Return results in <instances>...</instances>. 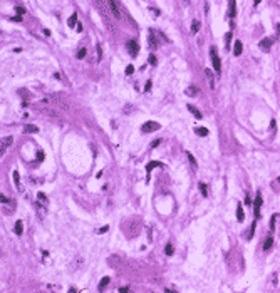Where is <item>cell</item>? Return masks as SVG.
Returning <instances> with one entry per match:
<instances>
[{
    "mask_svg": "<svg viewBox=\"0 0 280 293\" xmlns=\"http://www.w3.org/2000/svg\"><path fill=\"white\" fill-rule=\"evenodd\" d=\"M76 27H77V32H82V24H77Z\"/></svg>",
    "mask_w": 280,
    "mask_h": 293,
    "instance_id": "681fc988",
    "label": "cell"
},
{
    "mask_svg": "<svg viewBox=\"0 0 280 293\" xmlns=\"http://www.w3.org/2000/svg\"><path fill=\"white\" fill-rule=\"evenodd\" d=\"M37 131H39V127H37V126H34V124H27V126L24 127V133H25V134L37 133Z\"/></svg>",
    "mask_w": 280,
    "mask_h": 293,
    "instance_id": "44dd1931",
    "label": "cell"
},
{
    "mask_svg": "<svg viewBox=\"0 0 280 293\" xmlns=\"http://www.w3.org/2000/svg\"><path fill=\"white\" fill-rule=\"evenodd\" d=\"M13 181H15L17 188H19L20 191H22V186H20V174H19V171H13Z\"/></svg>",
    "mask_w": 280,
    "mask_h": 293,
    "instance_id": "4316f807",
    "label": "cell"
},
{
    "mask_svg": "<svg viewBox=\"0 0 280 293\" xmlns=\"http://www.w3.org/2000/svg\"><path fill=\"white\" fill-rule=\"evenodd\" d=\"M107 263L111 265V268L119 270V268H123V265H124V258L119 256V255H111V256L107 258Z\"/></svg>",
    "mask_w": 280,
    "mask_h": 293,
    "instance_id": "52a82bcc",
    "label": "cell"
},
{
    "mask_svg": "<svg viewBox=\"0 0 280 293\" xmlns=\"http://www.w3.org/2000/svg\"><path fill=\"white\" fill-rule=\"evenodd\" d=\"M279 216H280V214H279Z\"/></svg>",
    "mask_w": 280,
    "mask_h": 293,
    "instance_id": "db71d44e",
    "label": "cell"
},
{
    "mask_svg": "<svg viewBox=\"0 0 280 293\" xmlns=\"http://www.w3.org/2000/svg\"><path fill=\"white\" fill-rule=\"evenodd\" d=\"M151 86H153V84H151V80H148L146 86H144V92H149V91H151Z\"/></svg>",
    "mask_w": 280,
    "mask_h": 293,
    "instance_id": "b9f144b4",
    "label": "cell"
},
{
    "mask_svg": "<svg viewBox=\"0 0 280 293\" xmlns=\"http://www.w3.org/2000/svg\"><path fill=\"white\" fill-rule=\"evenodd\" d=\"M107 5H109V10H111V13H113V17H116V19L126 17V12H124L123 5H121L118 0H107Z\"/></svg>",
    "mask_w": 280,
    "mask_h": 293,
    "instance_id": "7a4b0ae2",
    "label": "cell"
},
{
    "mask_svg": "<svg viewBox=\"0 0 280 293\" xmlns=\"http://www.w3.org/2000/svg\"><path fill=\"white\" fill-rule=\"evenodd\" d=\"M156 62H158V60H156V57H154L153 54H151V55H149V64H151V66H156Z\"/></svg>",
    "mask_w": 280,
    "mask_h": 293,
    "instance_id": "60d3db41",
    "label": "cell"
},
{
    "mask_svg": "<svg viewBox=\"0 0 280 293\" xmlns=\"http://www.w3.org/2000/svg\"><path fill=\"white\" fill-rule=\"evenodd\" d=\"M243 218H245V214H243V208H242V204L238 203V206H237V220L240 221H243Z\"/></svg>",
    "mask_w": 280,
    "mask_h": 293,
    "instance_id": "7402d4cb",
    "label": "cell"
},
{
    "mask_svg": "<svg viewBox=\"0 0 280 293\" xmlns=\"http://www.w3.org/2000/svg\"><path fill=\"white\" fill-rule=\"evenodd\" d=\"M12 142H13V137H12V136H7V137H4V139H2V144H0V151H2V154H4V151H5V149L10 146Z\"/></svg>",
    "mask_w": 280,
    "mask_h": 293,
    "instance_id": "7c38bea8",
    "label": "cell"
},
{
    "mask_svg": "<svg viewBox=\"0 0 280 293\" xmlns=\"http://www.w3.org/2000/svg\"><path fill=\"white\" fill-rule=\"evenodd\" d=\"M109 281H111V280H109V276H104V278H102V280H101V285H99V290H104V288H106V285H107V283H109Z\"/></svg>",
    "mask_w": 280,
    "mask_h": 293,
    "instance_id": "d6a6232c",
    "label": "cell"
},
{
    "mask_svg": "<svg viewBox=\"0 0 280 293\" xmlns=\"http://www.w3.org/2000/svg\"><path fill=\"white\" fill-rule=\"evenodd\" d=\"M37 161H44V153L42 151H37Z\"/></svg>",
    "mask_w": 280,
    "mask_h": 293,
    "instance_id": "7bdbcfd3",
    "label": "cell"
},
{
    "mask_svg": "<svg viewBox=\"0 0 280 293\" xmlns=\"http://www.w3.org/2000/svg\"><path fill=\"white\" fill-rule=\"evenodd\" d=\"M237 15V7H235V0H230V17Z\"/></svg>",
    "mask_w": 280,
    "mask_h": 293,
    "instance_id": "f1b7e54d",
    "label": "cell"
},
{
    "mask_svg": "<svg viewBox=\"0 0 280 293\" xmlns=\"http://www.w3.org/2000/svg\"><path fill=\"white\" fill-rule=\"evenodd\" d=\"M250 203H252V201H250V198H248V196H245V204H250Z\"/></svg>",
    "mask_w": 280,
    "mask_h": 293,
    "instance_id": "f907efd6",
    "label": "cell"
},
{
    "mask_svg": "<svg viewBox=\"0 0 280 293\" xmlns=\"http://www.w3.org/2000/svg\"><path fill=\"white\" fill-rule=\"evenodd\" d=\"M200 30V22L198 20H193V24H191V33H196Z\"/></svg>",
    "mask_w": 280,
    "mask_h": 293,
    "instance_id": "f546056e",
    "label": "cell"
},
{
    "mask_svg": "<svg viewBox=\"0 0 280 293\" xmlns=\"http://www.w3.org/2000/svg\"><path fill=\"white\" fill-rule=\"evenodd\" d=\"M185 94H186V96H190V97H196V96L200 94V89H198L196 86H190V87H186Z\"/></svg>",
    "mask_w": 280,
    "mask_h": 293,
    "instance_id": "4fadbf2b",
    "label": "cell"
},
{
    "mask_svg": "<svg viewBox=\"0 0 280 293\" xmlns=\"http://www.w3.org/2000/svg\"><path fill=\"white\" fill-rule=\"evenodd\" d=\"M37 200H39L37 203L44 204V206H47V203H49V201H47V196H46L44 193H37Z\"/></svg>",
    "mask_w": 280,
    "mask_h": 293,
    "instance_id": "cb8c5ba5",
    "label": "cell"
},
{
    "mask_svg": "<svg viewBox=\"0 0 280 293\" xmlns=\"http://www.w3.org/2000/svg\"><path fill=\"white\" fill-rule=\"evenodd\" d=\"M149 12H151V13H154V15H156V17H160V10H158V8H154V7H149Z\"/></svg>",
    "mask_w": 280,
    "mask_h": 293,
    "instance_id": "74e56055",
    "label": "cell"
},
{
    "mask_svg": "<svg viewBox=\"0 0 280 293\" xmlns=\"http://www.w3.org/2000/svg\"><path fill=\"white\" fill-rule=\"evenodd\" d=\"M186 156H188V159H190V163H191L193 169H196V167H198V164H196V159L193 158V154H191V153H186Z\"/></svg>",
    "mask_w": 280,
    "mask_h": 293,
    "instance_id": "4dcf8cb0",
    "label": "cell"
},
{
    "mask_svg": "<svg viewBox=\"0 0 280 293\" xmlns=\"http://www.w3.org/2000/svg\"><path fill=\"white\" fill-rule=\"evenodd\" d=\"M126 47H127V50H129V54H131L133 57L138 55V52H139V45H138V40L136 39H129L127 40V44H126Z\"/></svg>",
    "mask_w": 280,
    "mask_h": 293,
    "instance_id": "9c48e42d",
    "label": "cell"
},
{
    "mask_svg": "<svg viewBox=\"0 0 280 293\" xmlns=\"http://www.w3.org/2000/svg\"><path fill=\"white\" fill-rule=\"evenodd\" d=\"M253 206H255V218H260V208H262V194L260 191L257 193V198L253 201Z\"/></svg>",
    "mask_w": 280,
    "mask_h": 293,
    "instance_id": "8fae6325",
    "label": "cell"
},
{
    "mask_svg": "<svg viewBox=\"0 0 280 293\" xmlns=\"http://www.w3.org/2000/svg\"><path fill=\"white\" fill-rule=\"evenodd\" d=\"M230 39H232V32H228L225 35V42H227V47H230Z\"/></svg>",
    "mask_w": 280,
    "mask_h": 293,
    "instance_id": "ab89813d",
    "label": "cell"
},
{
    "mask_svg": "<svg viewBox=\"0 0 280 293\" xmlns=\"http://www.w3.org/2000/svg\"><path fill=\"white\" fill-rule=\"evenodd\" d=\"M158 35H160V33L156 32V30H149V32H148V45H149V49H151V50H156V49L160 47Z\"/></svg>",
    "mask_w": 280,
    "mask_h": 293,
    "instance_id": "8992f818",
    "label": "cell"
},
{
    "mask_svg": "<svg viewBox=\"0 0 280 293\" xmlns=\"http://www.w3.org/2000/svg\"><path fill=\"white\" fill-rule=\"evenodd\" d=\"M272 245H274V238H272V236H267V238H265V243H263V251H268V250L272 248Z\"/></svg>",
    "mask_w": 280,
    "mask_h": 293,
    "instance_id": "ffe728a7",
    "label": "cell"
},
{
    "mask_svg": "<svg viewBox=\"0 0 280 293\" xmlns=\"http://www.w3.org/2000/svg\"><path fill=\"white\" fill-rule=\"evenodd\" d=\"M19 96L24 99V102H29L30 100V97H32V94L29 92L27 89H19Z\"/></svg>",
    "mask_w": 280,
    "mask_h": 293,
    "instance_id": "2e32d148",
    "label": "cell"
},
{
    "mask_svg": "<svg viewBox=\"0 0 280 293\" xmlns=\"http://www.w3.org/2000/svg\"><path fill=\"white\" fill-rule=\"evenodd\" d=\"M279 181H280V178H279Z\"/></svg>",
    "mask_w": 280,
    "mask_h": 293,
    "instance_id": "f5cc1de1",
    "label": "cell"
},
{
    "mask_svg": "<svg viewBox=\"0 0 280 293\" xmlns=\"http://www.w3.org/2000/svg\"><path fill=\"white\" fill-rule=\"evenodd\" d=\"M158 144H161V139H156V141H153V142H151V147H156Z\"/></svg>",
    "mask_w": 280,
    "mask_h": 293,
    "instance_id": "f6af8a7d",
    "label": "cell"
},
{
    "mask_svg": "<svg viewBox=\"0 0 280 293\" xmlns=\"http://www.w3.org/2000/svg\"><path fill=\"white\" fill-rule=\"evenodd\" d=\"M22 226H24V223H22L20 220L17 221V223H15V233L19 234V236L22 234V231H24V228H22Z\"/></svg>",
    "mask_w": 280,
    "mask_h": 293,
    "instance_id": "484cf974",
    "label": "cell"
},
{
    "mask_svg": "<svg viewBox=\"0 0 280 293\" xmlns=\"http://www.w3.org/2000/svg\"><path fill=\"white\" fill-rule=\"evenodd\" d=\"M76 22H77V13L74 12L72 17L69 19V22H67V24H69V27H74V25H76Z\"/></svg>",
    "mask_w": 280,
    "mask_h": 293,
    "instance_id": "1f68e13d",
    "label": "cell"
},
{
    "mask_svg": "<svg viewBox=\"0 0 280 293\" xmlns=\"http://www.w3.org/2000/svg\"><path fill=\"white\" fill-rule=\"evenodd\" d=\"M158 129H161V126L158 124V122H154V121H148V122H144V124L141 126V131H143L144 134L154 133V131H158Z\"/></svg>",
    "mask_w": 280,
    "mask_h": 293,
    "instance_id": "ba28073f",
    "label": "cell"
},
{
    "mask_svg": "<svg viewBox=\"0 0 280 293\" xmlns=\"http://www.w3.org/2000/svg\"><path fill=\"white\" fill-rule=\"evenodd\" d=\"M107 230H109V226H102V228L99 230V233H106Z\"/></svg>",
    "mask_w": 280,
    "mask_h": 293,
    "instance_id": "c3c4849f",
    "label": "cell"
},
{
    "mask_svg": "<svg viewBox=\"0 0 280 293\" xmlns=\"http://www.w3.org/2000/svg\"><path fill=\"white\" fill-rule=\"evenodd\" d=\"M123 112H124V114H131V112H134V106H133V104H127V106H124Z\"/></svg>",
    "mask_w": 280,
    "mask_h": 293,
    "instance_id": "836d02e7",
    "label": "cell"
},
{
    "mask_svg": "<svg viewBox=\"0 0 280 293\" xmlns=\"http://www.w3.org/2000/svg\"><path fill=\"white\" fill-rule=\"evenodd\" d=\"M198 188H200L201 194H203V196L206 198V196H208V186H206V184H205V183H200V184H198Z\"/></svg>",
    "mask_w": 280,
    "mask_h": 293,
    "instance_id": "83f0119b",
    "label": "cell"
},
{
    "mask_svg": "<svg viewBox=\"0 0 280 293\" xmlns=\"http://www.w3.org/2000/svg\"><path fill=\"white\" fill-rule=\"evenodd\" d=\"M47 99H49V104H52L54 107H60V109H64V111L69 109V104L60 97V94H50Z\"/></svg>",
    "mask_w": 280,
    "mask_h": 293,
    "instance_id": "277c9868",
    "label": "cell"
},
{
    "mask_svg": "<svg viewBox=\"0 0 280 293\" xmlns=\"http://www.w3.org/2000/svg\"><path fill=\"white\" fill-rule=\"evenodd\" d=\"M205 74H206V77H208V84H210V89H215V75H213V72H211L210 69H205Z\"/></svg>",
    "mask_w": 280,
    "mask_h": 293,
    "instance_id": "5bb4252c",
    "label": "cell"
},
{
    "mask_svg": "<svg viewBox=\"0 0 280 293\" xmlns=\"http://www.w3.org/2000/svg\"><path fill=\"white\" fill-rule=\"evenodd\" d=\"M86 54H87L86 49H79V52H77V55H76V57H77V59H84V57H86Z\"/></svg>",
    "mask_w": 280,
    "mask_h": 293,
    "instance_id": "d590c367",
    "label": "cell"
},
{
    "mask_svg": "<svg viewBox=\"0 0 280 293\" xmlns=\"http://www.w3.org/2000/svg\"><path fill=\"white\" fill-rule=\"evenodd\" d=\"M186 107H188V111L193 114L196 119H201V117H203V114H201L200 111H198V107H196V106H191V104H190V106H186Z\"/></svg>",
    "mask_w": 280,
    "mask_h": 293,
    "instance_id": "9a60e30c",
    "label": "cell"
},
{
    "mask_svg": "<svg viewBox=\"0 0 280 293\" xmlns=\"http://www.w3.org/2000/svg\"><path fill=\"white\" fill-rule=\"evenodd\" d=\"M133 70H134V67H133V66H127V69H126V74H127V75H131V74H133Z\"/></svg>",
    "mask_w": 280,
    "mask_h": 293,
    "instance_id": "ee69618b",
    "label": "cell"
},
{
    "mask_svg": "<svg viewBox=\"0 0 280 293\" xmlns=\"http://www.w3.org/2000/svg\"><path fill=\"white\" fill-rule=\"evenodd\" d=\"M119 292H121V293H127V292H129V287H121Z\"/></svg>",
    "mask_w": 280,
    "mask_h": 293,
    "instance_id": "bcb514c9",
    "label": "cell"
},
{
    "mask_svg": "<svg viewBox=\"0 0 280 293\" xmlns=\"http://www.w3.org/2000/svg\"><path fill=\"white\" fill-rule=\"evenodd\" d=\"M35 208H37V213H39V218H44L47 214V206H44V204H40V203H37L35 204Z\"/></svg>",
    "mask_w": 280,
    "mask_h": 293,
    "instance_id": "d6986e66",
    "label": "cell"
},
{
    "mask_svg": "<svg viewBox=\"0 0 280 293\" xmlns=\"http://www.w3.org/2000/svg\"><path fill=\"white\" fill-rule=\"evenodd\" d=\"M210 57H211V64H213L215 72L220 75V72H221V60H220V57L216 55V49H215L213 45L210 47Z\"/></svg>",
    "mask_w": 280,
    "mask_h": 293,
    "instance_id": "5b68a950",
    "label": "cell"
},
{
    "mask_svg": "<svg viewBox=\"0 0 280 293\" xmlns=\"http://www.w3.org/2000/svg\"><path fill=\"white\" fill-rule=\"evenodd\" d=\"M242 50H243V44H242V40H237L233 45V54L238 57V55H242Z\"/></svg>",
    "mask_w": 280,
    "mask_h": 293,
    "instance_id": "e0dca14e",
    "label": "cell"
},
{
    "mask_svg": "<svg viewBox=\"0 0 280 293\" xmlns=\"http://www.w3.org/2000/svg\"><path fill=\"white\" fill-rule=\"evenodd\" d=\"M277 216H279V214H274L272 220H270V230H272V231L275 230V218H277Z\"/></svg>",
    "mask_w": 280,
    "mask_h": 293,
    "instance_id": "8d00e7d4",
    "label": "cell"
},
{
    "mask_svg": "<svg viewBox=\"0 0 280 293\" xmlns=\"http://www.w3.org/2000/svg\"><path fill=\"white\" fill-rule=\"evenodd\" d=\"M195 133L201 137H205V136H208V129L206 127H195Z\"/></svg>",
    "mask_w": 280,
    "mask_h": 293,
    "instance_id": "d4e9b609",
    "label": "cell"
},
{
    "mask_svg": "<svg viewBox=\"0 0 280 293\" xmlns=\"http://www.w3.org/2000/svg\"><path fill=\"white\" fill-rule=\"evenodd\" d=\"M15 13H19V15H24V13H25V8H24V7H17V8H15Z\"/></svg>",
    "mask_w": 280,
    "mask_h": 293,
    "instance_id": "f35d334b",
    "label": "cell"
},
{
    "mask_svg": "<svg viewBox=\"0 0 280 293\" xmlns=\"http://www.w3.org/2000/svg\"><path fill=\"white\" fill-rule=\"evenodd\" d=\"M35 109H37V112L44 114V116H47V117H52V119H60L59 112H57V111L54 109V106H52V107H47L46 104H42V102H39V104L35 106Z\"/></svg>",
    "mask_w": 280,
    "mask_h": 293,
    "instance_id": "3957f363",
    "label": "cell"
},
{
    "mask_svg": "<svg viewBox=\"0 0 280 293\" xmlns=\"http://www.w3.org/2000/svg\"><path fill=\"white\" fill-rule=\"evenodd\" d=\"M12 20H13V22H20V20H22V15H17V17H12Z\"/></svg>",
    "mask_w": 280,
    "mask_h": 293,
    "instance_id": "7dc6e473",
    "label": "cell"
},
{
    "mask_svg": "<svg viewBox=\"0 0 280 293\" xmlns=\"http://www.w3.org/2000/svg\"><path fill=\"white\" fill-rule=\"evenodd\" d=\"M185 2H188V0H185Z\"/></svg>",
    "mask_w": 280,
    "mask_h": 293,
    "instance_id": "816d5d0a",
    "label": "cell"
},
{
    "mask_svg": "<svg viewBox=\"0 0 280 293\" xmlns=\"http://www.w3.org/2000/svg\"><path fill=\"white\" fill-rule=\"evenodd\" d=\"M255 228H257V223H255V221H253V223H252V226H250V230H248V233H247V236H245V238H247V240H248V241H250V240H252V238H253V233H255Z\"/></svg>",
    "mask_w": 280,
    "mask_h": 293,
    "instance_id": "603a6c76",
    "label": "cell"
},
{
    "mask_svg": "<svg viewBox=\"0 0 280 293\" xmlns=\"http://www.w3.org/2000/svg\"><path fill=\"white\" fill-rule=\"evenodd\" d=\"M173 251H174V250H173V245H171V243H168L166 248H164V253H166L168 256H171V255H173Z\"/></svg>",
    "mask_w": 280,
    "mask_h": 293,
    "instance_id": "e575fe53",
    "label": "cell"
},
{
    "mask_svg": "<svg viewBox=\"0 0 280 293\" xmlns=\"http://www.w3.org/2000/svg\"><path fill=\"white\" fill-rule=\"evenodd\" d=\"M123 231H124V234H126L127 238H136L138 234L141 233V228H139V223L138 221H126L124 225H123Z\"/></svg>",
    "mask_w": 280,
    "mask_h": 293,
    "instance_id": "6da1fadb",
    "label": "cell"
},
{
    "mask_svg": "<svg viewBox=\"0 0 280 293\" xmlns=\"http://www.w3.org/2000/svg\"><path fill=\"white\" fill-rule=\"evenodd\" d=\"M272 44H274V40L270 39V37H265L263 40L258 42V49H262L263 52H268V50L272 49Z\"/></svg>",
    "mask_w": 280,
    "mask_h": 293,
    "instance_id": "30bf717a",
    "label": "cell"
},
{
    "mask_svg": "<svg viewBox=\"0 0 280 293\" xmlns=\"http://www.w3.org/2000/svg\"><path fill=\"white\" fill-rule=\"evenodd\" d=\"M163 164H161L160 161H151V163H148L146 164V173H151L154 167H161Z\"/></svg>",
    "mask_w": 280,
    "mask_h": 293,
    "instance_id": "ac0fdd59",
    "label": "cell"
}]
</instances>
